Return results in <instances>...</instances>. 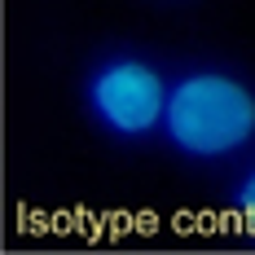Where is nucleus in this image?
<instances>
[{
  "instance_id": "7ed1b4c3",
  "label": "nucleus",
  "mask_w": 255,
  "mask_h": 255,
  "mask_svg": "<svg viewBox=\"0 0 255 255\" xmlns=\"http://www.w3.org/2000/svg\"><path fill=\"white\" fill-rule=\"evenodd\" d=\"M233 211H238V225H242V233H251V238H255V167H251L242 180H238Z\"/></svg>"
},
{
  "instance_id": "f03ea898",
  "label": "nucleus",
  "mask_w": 255,
  "mask_h": 255,
  "mask_svg": "<svg viewBox=\"0 0 255 255\" xmlns=\"http://www.w3.org/2000/svg\"><path fill=\"white\" fill-rule=\"evenodd\" d=\"M167 75L141 53H102L84 75V110L110 141H150L163 128Z\"/></svg>"
},
{
  "instance_id": "f257e3e1",
  "label": "nucleus",
  "mask_w": 255,
  "mask_h": 255,
  "mask_svg": "<svg viewBox=\"0 0 255 255\" xmlns=\"http://www.w3.org/2000/svg\"><path fill=\"white\" fill-rule=\"evenodd\" d=\"M167 145L194 163H220L255 136V88L233 71L194 66L167 79L163 128Z\"/></svg>"
}]
</instances>
